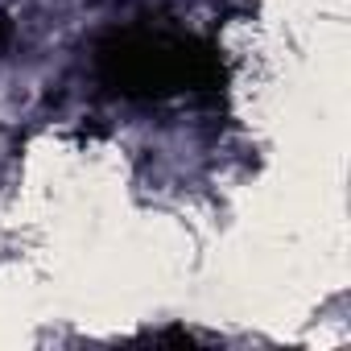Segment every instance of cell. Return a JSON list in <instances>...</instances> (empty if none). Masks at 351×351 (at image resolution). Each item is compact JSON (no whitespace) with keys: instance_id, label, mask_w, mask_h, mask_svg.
<instances>
[{"instance_id":"obj_1","label":"cell","mask_w":351,"mask_h":351,"mask_svg":"<svg viewBox=\"0 0 351 351\" xmlns=\"http://www.w3.org/2000/svg\"><path fill=\"white\" fill-rule=\"evenodd\" d=\"M95 75L124 99H173L219 91L228 71L211 42L169 25H124L99 38Z\"/></svg>"}]
</instances>
